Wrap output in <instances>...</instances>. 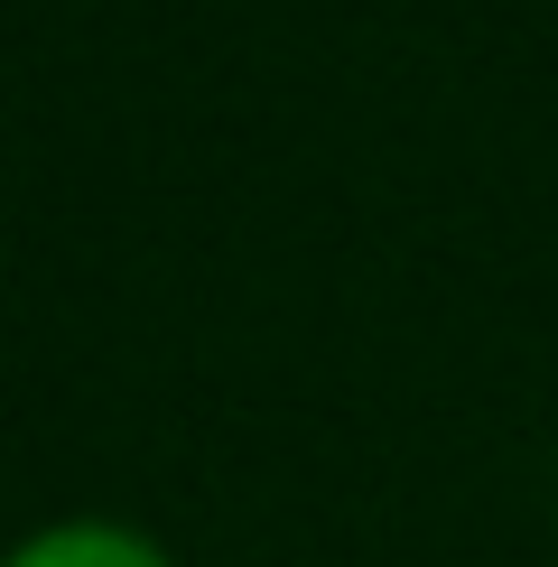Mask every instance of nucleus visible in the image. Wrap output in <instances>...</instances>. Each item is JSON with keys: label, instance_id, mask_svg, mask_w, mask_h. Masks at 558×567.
I'll return each instance as SVG.
<instances>
[{"label": "nucleus", "instance_id": "1", "mask_svg": "<svg viewBox=\"0 0 558 567\" xmlns=\"http://www.w3.org/2000/svg\"><path fill=\"white\" fill-rule=\"evenodd\" d=\"M0 567H168V558L140 530H122V522H56V530H38L29 549H10Z\"/></svg>", "mask_w": 558, "mask_h": 567}]
</instances>
